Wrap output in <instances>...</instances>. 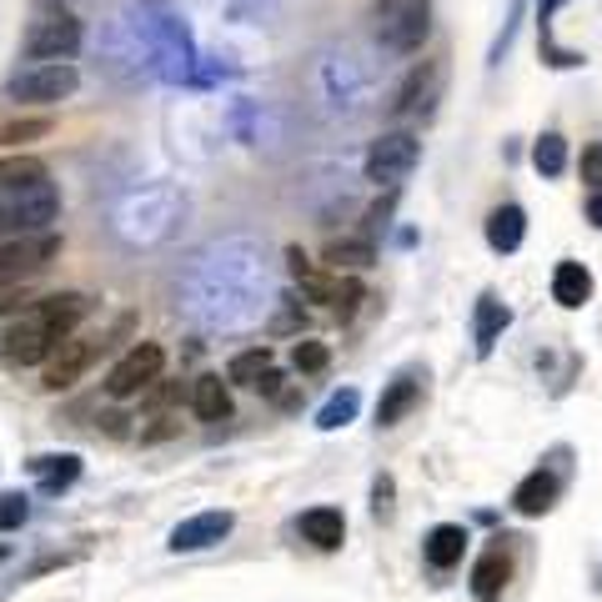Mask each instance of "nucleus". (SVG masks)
Wrapping results in <instances>:
<instances>
[{
  "label": "nucleus",
  "mask_w": 602,
  "mask_h": 602,
  "mask_svg": "<svg viewBox=\"0 0 602 602\" xmlns=\"http://www.w3.org/2000/svg\"><path fill=\"white\" fill-rule=\"evenodd\" d=\"M86 312H91V301L80 297V291H55V297H40L36 306H30V316H36V322L51 331L55 341H66Z\"/></svg>",
  "instance_id": "12"
},
{
  "label": "nucleus",
  "mask_w": 602,
  "mask_h": 602,
  "mask_svg": "<svg viewBox=\"0 0 602 602\" xmlns=\"http://www.w3.org/2000/svg\"><path fill=\"white\" fill-rule=\"evenodd\" d=\"M372 512H377V517H392V477H387V472H381L377 487H372Z\"/></svg>",
  "instance_id": "34"
},
{
  "label": "nucleus",
  "mask_w": 602,
  "mask_h": 602,
  "mask_svg": "<svg viewBox=\"0 0 602 602\" xmlns=\"http://www.w3.org/2000/svg\"><path fill=\"white\" fill-rule=\"evenodd\" d=\"M256 392H262V397H276V392H281V372L266 367L262 377H256Z\"/></svg>",
  "instance_id": "36"
},
{
  "label": "nucleus",
  "mask_w": 602,
  "mask_h": 602,
  "mask_svg": "<svg viewBox=\"0 0 602 602\" xmlns=\"http://www.w3.org/2000/svg\"><path fill=\"white\" fill-rule=\"evenodd\" d=\"M447 86V61H422L406 71V80L392 96V116H432Z\"/></svg>",
  "instance_id": "7"
},
{
  "label": "nucleus",
  "mask_w": 602,
  "mask_h": 602,
  "mask_svg": "<svg viewBox=\"0 0 602 602\" xmlns=\"http://www.w3.org/2000/svg\"><path fill=\"white\" fill-rule=\"evenodd\" d=\"M272 367V352H266V341L262 347H247V352H236L231 356V367H226V377L241 381V387H256V377Z\"/></svg>",
  "instance_id": "26"
},
{
  "label": "nucleus",
  "mask_w": 602,
  "mask_h": 602,
  "mask_svg": "<svg viewBox=\"0 0 602 602\" xmlns=\"http://www.w3.org/2000/svg\"><path fill=\"white\" fill-rule=\"evenodd\" d=\"M392 216H397V186L387 191V197H377V201L367 206V216H362V236L372 241L377 231H387V226H392Z\"/></svg>",
  "instance_id": "29"
},
{
  "label": "nucleus",
  "mask_w": 602,
  "mask_h": 602,
  "mask_svg": "<svg viewBox=\"0 0 602 602\" xmlns=\"http://www.w3.org/2000/svg\"><path fill=\"white\" fill-rule=\"evenodd\" d=\"M61 216V191L55 181H0V236H40Z\"/></svg>",
  "instance_id": "1"
},
{
  "label": "nucleus",
  "mask_w": 602,
  "mask_h": 602,
  "mask_svg": "<svg viewBox=\"0 0 602 602\" xmlns=\"http://www.w3.org/2000/svg\"><path fill=\"white\" fill-rule=\"evenodd\" d=\"M21 51L36 61V66H51V61H71L80 51V21L76 15H40L36 26L26 30V46Z\"/></svg>",
  "instance_id": "6"
},
{
  "label": "nucleus",
  "mask_w": 602,
  "mask_h": 602,
  "mask_svg": "<svg viewBox=\"0 0 602 602\" xmlns=\"http://www.w3.org/2000/svg\"><path fill=\"white\" fill-rule=\"evenodd\" d=\"M191 406H197L201 422H226L231 417V392H226L222 377H197L191 387Z\"/></svg>",
  "instance_id": "22"
},
{
  "label": "nucleus",
  "mask_w": 602,
  "mask_h": 602,
  "mask_svg": "<svg viewBox=\"0 0 602 602\" xmlns=\"http://www.w3.org/2000/svg\"><path fill=\"white\" fill-rule=\"evenodd\" d=\"M171 432H176V417H166V412H161L156 427H151V432H141V442H161V437H171Z\"/></svg>",
  "instance_id": "37"
},
{
  "label": "nucleus",
  "mask_w": 602,
  "mask_h": 602,
  "mask_svg": "<svg viewBox=\"0 0 602 602\" xmlns=\"http://www.w3.org/2000/svg\"><path fill=\"white\" fill-rule=\"evenodd\" d=\"M532 166L542 171L548 181H552V176H563V171H567V141H563V136H557V131H542V136H537Z\"/></svg>",
  "instance_id": "25"
},
{
  "label": "nucleus",
  "mask_w": 602,
  "mask_h": 602,
  "mask_svg": "<svg viewBox=\"0 0 602 602\" xmlns=\"http://www.w3.org/2000/svg\"><path fill=\"white\" fill-rule=\"evenodd\" d=\"M30 472H36L40 492H61V487H71L80 477V457H76V452H61V457H36V462H30Z\"/></svg>",
  "instance_id": "23"
},
{
  "label": "nucleus",
  "mask_w": 602,
  "mask_h": 602,
  "mask_svg": "<svg viewBox=\"0 0 602 602\" xmlns=\"http://www.w3.org/2000/svg\"><path fill=\"white\" fill-rule=\"evenodd\" d=\"M377 40L387 46V51H422V40H427V30H432V5L427 0H402L397 11L377 15Z\"/></svg>",
  "instance_id": "8"
},
{
  "label": "nucleus",
  "mask_w": 602,
  "mask_h": 602,
  "mask_svg": "<svg viewBox=\"0 0 602 602\" xmlns=\"http://www.w3.org/2000/svg\"><path fill=\"white\" fill-rule=\"evenodd\" d=\"M327 362H331V352L322 347V341H312V337L291 347V367H297V372H327Z\"/></svg>",
  "instance_id": "30"
},
{
  "label": "nucleus",
  "mask_w": 602,
  "mask_h": 602,
  "mask_svg": "<svg viewBox=\"0 0 602 602\" xmlns=\"http://www.w3.org/2000/svg\"><path fill=\"white\" fill-rule=\"evenodd\" d=\"M55 256H61V236H51V231L0 241V291H15V287H26V281H36Z\"/></svg>",
  "instance_id": "2"
},
{
  "label": "nucleus",
  "mask_w": 602,
  "mask_h": 602,
  "mask_svg": "<svg viewBox=\"0 0 602 602\" xmlns=\"http://www.w3.org/2000/svg\"><path fill=\"white\" fill-rule=\"evenodd\" d=\"M577 176L592 186V191H602V141L582 146V161H577Z\"/></svg>",
  "instance_id": "33"
},
{
  "label": "nucleus",
  "mask_w": 602,
  "mask_h": 602,
  "mask_svg": "<svg viewBox=\"0 0 602 602\" xmlns=\"http://www.w3.org/2000/svg\"><path fill=\"white\" fill-rule=\"evenodd\" d=\"M362 297H367L362 276H337V281H331V312H337L341 322H352L356 306H362Z\"/></svg>",
  "instance_id": "27"
},
{
  "label": "nucleus",
  "mask_w": 602,
  "mask_h": 602,
  "mask_svg": "<svg viewBox=\"0 0 602 602\" xmlns=\"http://www.w3.org/2000/svg\"><path fill=\"white\" fill-rule=\"evenodd\" d=\"M30 306H36V301H30L21 287H15V291H0V316H11V312H21V316H26Z\"/></svg>",
  "instance_id": "35"
},
{
  "label": "nucleus",
  "mask_w": 602,
  "mask_h": 602,
  "mask_svg": "<svg viewBox=\"0 0 602 602\" xmlns=\"http://www.w3.org/2000/svg\"><path fill=\"white\" fill-rule=\"evenodd\" d=\"M166 402H176V387H156L151 392V406H166Z\"/></svg>",
  "instance_id": "39"
},
{
  "label": "nucleus",
  "mask_w": 602,
  "mask_h": 602,
  "mask_svg": "<svg viewBox=\"0 0 602 602\" xmlns=\"http://www.w3.org/2000/svg\"><path fill=\"white\" fill-rule=\"evenodd\" d=\"M301 537H306L312 548H322V552H337L341 537H347V517H341V507H312V512H301Z\"/></svg>",
  "instance_id": "19"
},
{
  "label": "nucleus",
  "mask_w": 602,
  "mask_h": 602,
  "mask_svg": "<svg viewBox=\"0 0 602 602\" xmlns=\"http://www.w3.org/2000/svg\"><path fill=\"white\" fill-rule=\"evenodd\" d=\"M161 367H166V352H161V341H136L131 352H126L116 367H111V377H105V392L116 397V402H126V397H141L146 387L161 377Z\"/></svg>",
  "instance_id": "5"
},
{
  "label": "nucleus",
  "mask_w": 602,
  "mask_h": 602,
  "mask_svg": "<svg viewBox=\"0 0 602 602\" xmlns=\"http://www.w3.org/2000/svg\"><path fill=\"white\" fill-rule=\"evenodd\" d=\"M101 347H105L101 337H66V341H55L51 362H46V387H51V392L76 387V377L91 367V356L101 352Z\"/></svg>",
  "instance_id": "10"
},
{
  "label": "nucleus",
  "mask_w": 602,
  "mask_h": 602,
  "mask_svg": "<svg viewBox=\"0 0 602 602\" xmlns=\"http://www.w3.org/2000/svg\"><path fill=\"white\" fill-rule=\"evenodd\" d=\"M523 241H527V211L517 201H502V206L487 211V247L498 256H512Z\"/></svg>",
  "instance_id": "14"
},
{
  "label": "nucleus",
  "mask_w": 602,
  "mask_h": 602,
  "mask_svg": "<svg viewBox=\"0 0 602 602\" xmlns=\"http://www.w3.org/2000/svg\"><path fill=\"white\" fill-rule=\"evenodd\" d=\"M422 161V141L412 131H381L377 141L367 146V161H362V171H367V181L381 186V191H392V186H402L406 176H412V166Z\"/></svg>",
  "instance_id": "3"
},
{
  "label": "nucleus",
  "mask_w": 602,
  "mask_h": 602,
  "mask_svg": "<svg viewBox=\"0 0 602 602\" xmlns=\"http://www.w3.org/2000/svg\"><path fill=\"white\" fill-rule=\"evenodd\" d=\"M30 517V502L21 498V492H5L0 498V532H11V527H21Z\"/></svg>",
  "instance_id": "32"
},
{
  "label": "nucleus",
  "mask_w": 602,
  "mask_h": 602,
  "mask_svg": "<svg viewBox=\"0 0 602 602\" xmlns=\"http://www.w3.org/2000/svg\"><path fill=\"white\" fill-rule=\"evenodd\" d=\"M46 176V166L30 156H5L0 161V181H40Z\"/></svg>",
  "instance_id": "31"
},
{
  "label": "nucleus",
  "mask_w": 602,
  "mask_h": 602,
  "mask_svg": "<svg viewBox=\"0 0 602 602\" xmlns=\"http://www.w3.org/2000/svg\"><path fill=\"white\" fill-rule=\"evenodd\" d=\"M588 222L602 231V191H592V201H588Z\"/></svg>",
  "instance_id": "38"
},
{
  "label": "nucleus",
  "mask_w": 602,
  "mask_h": 602,
  "mask_svg": "<svg viewBox=\"0 0 602 602\" xmlns=\"http://www.w3.org/2000/svg\"><path fill=\"white\" fill-rule=\"evenodd\" d=\"M507 582H512V557L502 548H487L482 557H477V567H472V598L498 602L502 592H507Z\"/></svg>",
  "instance_id": "15"
},
{
  "label": "nucleus",
  "mask_w": 602,
  "mask_h": 602,
  "mask_svg": "<svg viewBox=\"0 0 602 602\" xmlns=\"http://www.w3.org/2000/svg\"><path fill=\"white\" fill-rule=\"evenodd\" d=\"M557 472L548 467H537L527 472L523 482H517V492H512V507L523 512V517H542V512H552V502H557Z\"/></svg>",
  "instance_id": "16"
},
{
  "label": "nucleus",
  "mask_w": 602,
  "mask_h": 602,
  "mask_svg": "<svg viewBox=\"0 0 602 602\" xmlns=\"http://www.w3.org/2000/svg\"><path fill=\"white\" fill-rule=\"evenodd\" d=\"M76 86H80V71L71 66V61H51V66L21 71V76L5 86V96H11L15 105H55V101H66V96H76Z\"/></svg>",
  "instance_id": "4"
},
{
  "label": "nucleus",
  "mask_w": 602,
  "mask_h": 602,
  "mask_svg": "<svg viewBox=\"0 0 602 602\" xmlns=\"http://www.w3.org/2000/svg\"><path fill=\"white\" fill-rule=\"evenodd\" d=\"M552 301L567 306V312L588 306L592 301V272L588 266L582 262H557V272H552Z\"/></svg>",
  "instance_id": "18"
},
{
  "label": "nucleus",
  "mask_w": 602,
  "mask_h": 602,
  "mask_svg": "<svg viewBox=\"0 0 602 602\" xmlns=\"http://www.w3.org/2000/svg\"><path fill=\"white\" fill-rule=\"evenodd\" d=\"M322 262H327V272H337V276H356L377 262V247H372L367 236H341V241H327Z\"/></svg>",
  "instance_id": "17"
},
{
  "label": "nucleus",
  "mask_w": 602,
  "mask_h": 602,
  "mask_svg": "<svg viewBox=\"0 0 602 602\" xmlns=\"http://www.w3.org/2000/svg\"><path fill=\"white\" fill-rule=\"evenodd\" d=\"M55 352V337L46 327H40L36 316H21L15 327L0 331V356L11 362V367H36V362H46V356Z\"/></svg>",
  "instance_id": "9"
},
{
  "label": "nucleus",
  "mask_w": 602,
  "mask_h": 602,
  "mask_svg": "<svg viewBox=\"0 0 602 602\" xmlns=\"http://www.w3.org/2000/svg\"><path fill=\"white\" fill-rule=\"evenodd\" d=\"M507 322H512V312L502 306L492 291L487 297H477V327H472V341H477V356H487L492 347H498V337L507 331Z\"/></svg>",
  "instance_id": "21"
},
{
  "label": "nucleus",
  "mask_w": 602,
  "mask_h": 602,
  "mask_svg": "<svg viewBox=\"0 0 602 602\" xmlns=\"http://www.w3.org/2000/svg\"><path fill=\"white\" fill-rule=\"evenodd\" d=\"M236 527V517L226 507H211V512H197V517H186L176 523L171 532V552H201V548H216L226 532Z\"/></svg>",
  "instance_id": "11"
},
{
  "label": "nucleus",
  "mask_w": 602,
  "mask_h": 602,
  "mask_svg": "<svg viewBox=\"0 0 602 602\" xmlns=\"http://www.w3.org/2000/svg\"><path fill=\"white\" fill-rule=\"evenodd\" d=\"M422 387H427V372H417V367L397 372V377L387 381L381 402H377V427H397L412 406H422Z\"/></svg>",
  "instance_id": "13"
},
{
  "label": "nucleus",
  "mask_w": 602,
  "mask_h": 602,
  "mask_svg": "<svg viewBox=\"0 0 602 602\" xmlns=\"http://www.w3.org/2000/svg\"><path fill=\"white\" fill-rule=\"evenodd\" d=\"M40 136H51V116H30V121H11V126H0V141L5 146H30Z\"/></svg>",
  "instance_id": "28"
},
{
  "label": "nucleus",
  "mask_w": 602,
  "mask_h": 602,
  "mask_svg": "<svg viewBox=\"0 0 602 602\" xmlns=\"http://www.w3.org/2000/svg\"><path fill=\"white\" fill-rule=\"evenodd\" d=\"M356 406H362V392H356V387H341V392H331L327 406L316 412V427H322V432H337V427H347V422L356 417Z\"/></svg>",
  "instance_id": "24"
},
{
  "label": "nucleus",
  "mask_w": 602,
  "mask_h": 602,
  "mask_svg": "<svg viewBox=\"0 0 602 602\" xmlns=\"http://www.w3.org/2000/svg\"><path fill=\"white\" fill-rule=\"evenodd\" d=\"M0 563H5V548H0Z\"/></svg>",
  "instance_id": "40"
},
{
  "label": "nucleus",
  "mask_w": 602,
  "mask_h": 602,
  "mask_svg": "<svg viewBox=\"0 0 602 602\" xmlns=\"http://www.w3.org/2000/svg\"><path fill=\"white\" fill-rule=\"evenodd\" d=\"M422 552H427V563L432 567H457L462 563V552H467V527H457V523H442V527H432L427 532V542H422Z\"/></svg>",
  "instance_id": "20"
}]
</instances>
